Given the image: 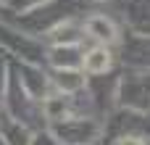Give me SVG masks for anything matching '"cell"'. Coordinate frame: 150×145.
I'll list each match as a JSON object with an SVG mask.
<instances>
[{
    "instance_id": "obj_1",
    "label": "cell",
    "mask_w": 150,
    "mask_h": 145,
    "mask_svg": "<svg viewBox=\"0 0 150 145\" xmlns=\"http://www.w3.org/2000/svg\"><path fill=\"white\" fill-rule=\"evenodd\" d=\"M84 32H87V37H92V40H98L103 45L119 40V32H116L113 21L105 18V16H87L84 18Z\"/></svg>"
},
{
    "instance_id": "obj_2",
    "label": "cell",
    "mask_w": 150,
    "mask_h": 145,
    "mask_svg": "<svg viewBox=\"0 0 150 145\" xmlns=\"http://www.w3.org/2000/svg\"><path fill=\"white\" fill-rule=\"evenodd\" d=\"M111 63H113V58H111L105 45H98V48H92L82 55V66H84L87 74H105L111 69Z\"/></svg>"
},
{
    "instance_id": "obj_3",
    "label": "cell",
    "mask_w": 150,
    "mask_h": 145,
    "mask_svg": "<svg viewBox=\"0 0 150 145\" xmlns=\"http://www.w3.org/2000/svg\"><path fill=\"white\" fill-rule=\"evenodd\" d=\"M55 82L61 85V90H66V92H74V90H79V87L84 85V77H82L79 71H58Z\"/></svg>"
},
{
    "instance_id": "obj_4",
    "label": "cell",
    "mask_w": 150,
    "mask_h": 145,
    "mask_svg": "<svg viewBox=\"0 0 150 145\" xmlns=\"http://www.w3.org/2000/svg\"><path fill=\"white\" fill-rule=\"evenodd\" d=\"M45 114H47L50 119H61V116L66 114V103H63V98H50V100L45 103Z\"/></svg>"
},
{
    "instance_id": "obj_5",
    "label": "cell",
    "mask_w": 150,
    "mask_h": 145,
    "mask_svg": "<svg viewBox=\"0 0 150 145\" xmlns=\"http://www.w3.org/2000/svg\"><path fill=\"white\" fill-rule=\"evenodd\" d=\"M119 145H145V143H142L140 137H132V135H129V137H121Z\"/></svg>"
}]
</instances>
